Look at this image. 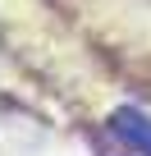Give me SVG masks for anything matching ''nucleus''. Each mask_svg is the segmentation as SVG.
I'll return each instance as SVG.
<instances>
[{
	"instance_id": "nucleus-1",
	"label": "nucleus",
	"mask_w": 151,
	"mask_h": 156,
	"mask_svg": "<svg viewBox=\"0 0 151 156\" xmlns=\"http://www.w3.org/2000/svg\"><path fill=\"white\" fill-rule=\"evenodd\" d=\"M110 129H115L133 151L151 156V115H142V110H133V106H119V110L110 115Z\"/></svg>"
}]
</instances>
